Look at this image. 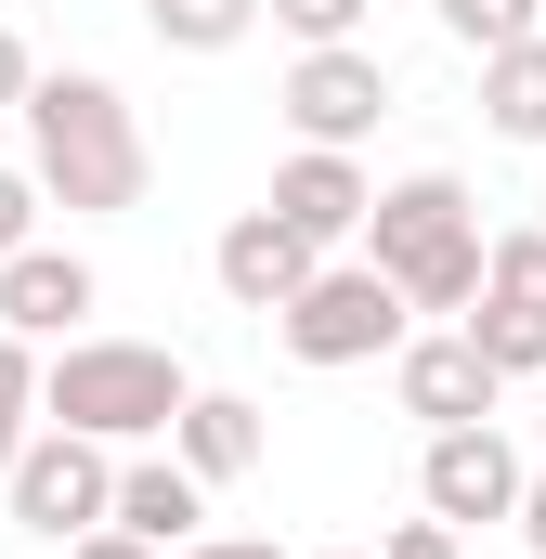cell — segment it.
<instances>
[{
    "instance_id": "6da1fadb",
    "label": "cell",
    "mask_w": 546,
    "mask_h": 559,
    "mask_svg": "<svg viewBox=\"0 0 546 559\" xmlns=\"http://www.w3.org/2000/svg\"><path fill=\"white\" fill-rule=\"evenodd\" d=\"M26 182H39V209H79V222H118L143 209V118L118 79H92V66H39L26 79Z\"/></svg>"
},
{
    "instance_id": "7a4b0ae2",
    "label": "cell",
    "mask_w": 546,
    "mask_h": 559,
    "mask_svg": "<svg viewBox=\"0 0 546 559\" xmlns=\"http://www.w3.org/2000/svg\"><path fill=\"white\" fill-rule=\"evenodd\" d=\"M365 261L404 286V312H468L482 299V195L455 169H404L365 195Z\"/></svg>"
},
{
    "instance_id": "3957f363",
    "label": "cell",
    "mask_w": 546,
    "mask_h": 559,
    "mask_svg": "<svg viewBox=\"0 0 546 559\" xmlns=\"http://www.w3.org/2000/svg\"><path fill=\"white\" fill-rule=\"evenodd\" d=\"M182 352H156V338H52V365H39V417L79 429V442H105V455H131V442H169L182 417Z\"/></svg>"
},
{
    "instance_id": "277c9868",
    "label": "cell",
    "mask_w": 546,
    "mask_h": 559,
    "mask_svg": "<svg viewBox=\"0 0 546 559\" xmlns=\"http://www.w3.org/2000/svg\"><path fill=\"white\" fill-rule=\"evenodd\" d=\"M273 338H286L299 365H378V352L416 338V312H404V286L378 274V261H312L299 299L273 312Z\"/></svg>"
},
{
    "instance_id": "5b68a950",
    "label": "cell",
    "mask_w": 546,
    "mask_h": 559,
    "mask_svg": "<svg viewBox=\"0 0 546 559\" xmlns=\"http://www.w3.org/2000/svg\"><path fill=\"white\" fill-rule=\"evenodd\" d=\"M105 495H118V455L105 442H79V429H26L13 442V468H0V508H13V534H39V547H66V534H92L105 521Z\"/></svg>"
},
{
    "instance_id": "8992f818",
    "label": "cell",
    "mask_w": 546,
    "mask_h": 559,
    "mask_svg": "<svg viewBox=\"0 0 546 559\" xmlns=\"http://www.w3.org/2000/svg\"><path fill=\"white\" fill-rule=\"evenodd\" d=\"M273 105H286V131H299V143H339V156H352V143L391 118V66H378L365 39H325V52H299V66H286V92H273Z\"/></svg>"
},
{
    "instance_id": "52a82bcc",
    "label": "cell",
    "mask_w": 546,
    "mask_h": 559,
    "mask_svg": "<svg viewBox=\"0 0 546 559\" xmlns=\"http://www.w3.org/2000/svg\"><path fill=\"white\" fill-rule=\"evenodd\" d=\"M416 508L429 521H455V534H482V521H508L521 508V455H508V429H429V455H416Z\"/></svg>"
},
{
    "instance_id": "ba28073f",
    "label": "cell",
    "mask_w": 546,
    "mask_h": 559,
    "mask_svg": "<svg viewBox=\"0 0 546 559\" xmlns=\"http://www.w3.org/2000/svg\"><path fill=\"white\" fill-rule=\"evenodd\" d=\"M365 195H378V182H365V156H339V143H299V156L273 169V195H261V209L299 235V248H312V261H339V248L365 235Z\"/></svg>"
},
{
    "instance_id": "9c48e42d",
    "label": "cell",
    "mask_w": 546,
    "mask_h": 559,
    "mask_svg": "<svg viewBox=\"0 0 546 559\" xmlns=\"http://www.w3.org/2000/svg\"><path fill=\"white\" fill-rule=\"evenodd\" d=\"M391 391H404V417H416V429H482L508 378L468 352V325H429V338H404V352H391Z\"/></svg>"
},
{
    "instance_id": "30bf717a",
    "label": "cell",
    "mask_w": 546,
    "mask_h": 559,
    "mask_svg": "<svg viewBox=\"0 0 546 559\" xmlns=\"http://www.w3.org/2000/svg\"><path fill=\"white\" fill-rule=\"evenodd\" d=\"M92 299H105V274H92L79 248H39V235H26V248L0 261V325H13L26 352H39V338H79Z\"/></svg>"
},
{
    "instance_id": "8fae6325",
    "label": "cell",
    "mask_w": 546,
    "mask_h": 559,
    "mask_svg": "<svg viewBox=\"0 0 546 559\" xmlns=\"http://www.w3.org/2000/svg\"><path fill=\"white\" fill-rule=\"evenodd\" d=\"M105 521H118V534H131V547H195V534H209V481H195V468H182V455H118V495H105Z\"/></svg>"
},
{
    "instance_id": "7c38bea8",
    "label": "cell",
    "mask_w": 546,
    "mask_h": 559,
    "mask_svg": "<svg viewBox=\"0 0 546 559\" xmlns=\"http://www.w3.org/2000/svg\"><path fill=\"white\" fill-rule=\"evenodd\" d=\"M209 274H222L235 312H261V325H273V312L299 299V274H312V248H299L273 209H235V222H222V248H209Z\"/></svg>"
},
{
    "instance_id": "4fadbf2b",
    "label": "cell",
    "mask_w": 546,
    "mask_h": 559,
    "mask_svg": "<svg viewBox=\"0 0 546 559\" xmlns=\"http://www.w3.org/2000/svg\"><path fill=\"white\" fill-rule=\"evenodd\" d=\"M169 455H182V468L222 495V481H248V468L273 455V417L248 404V391H182V417H169Z\"/></svg>"
},
{
    "instance_id": "5bb4252c",
    "label": "cell",
    "mask_w": 546,
    "mask_h": 559,
    "mask_svg": "<svg viewBox=\"0 0 546 559\" xmlns=\"http://www.w3.org/2000/svg\"><path fill=\"white\" fill-rule=\"evenodd\" d=\"M482 118L546 156V26H534V39H508V52H482Z\"/></svg>"
},
{
    "instance_id": "9a60e30c",
    "label": "cell",
    "mask_w": 546,
    "mask_h": 559,
    "mask_svg": "<svg viewBox=\"0 0 546 559\" xmlns=\"http://www.w3.org/2000/svg\"><path fill=\"white\" fill-rule=\"evenodd\" d=\"M455 325H468V352H482L495 378H546V312H521V299H468Z\"/></svg>"
},
{
    "instance_id": "2e32d148",
    "label": "cell",
    "mask_w": 546,
    "mask_h": 559,
    "mask_svg": "<svg viewBox=\"0 0 546 559\" xmlns=\"http://www.w3.org/2000/svg\"><path fill=\"white\" fill-rule=\"evenodd\" d=\"M143 26H156V52H235L261 26V0H143Z\"/></svg>"
},
{
    "instance_id": "e0dca14e",
    "label": "cell",
    "mask_w": 546,
    "mask_h": 559,
    "mask_svg": "<svg viewBox=\"0 0 546 559\" xmlns=\"http://www.w3.org/2000/svg\"><path fill=\"white\" fill-rule=\"evenodd\" d=\"M482 299H521V312H546V222H521V235H482Z\"/></svg>"
},
{
    "instance_id": "ac0fdd59",
    "label": "cell",
    "mask_w": 546,
    "mask_h": 559,
    "mask_svg": "<svg viewBox=\"0 0 546 559\" xmlns=\"http://www.w3.org/2000/svg\"><path fill=\"white\" fill-rule=\"evenodd\" d=\"M429 13H442L455 52H508V39H534V0H429Z\"/></svg>"
},
{
    "instance_id": "d6986e66",
    "label": "cell",
    "mask_w": 546,
    "mask_h": 559,
    "mask_svg": "<svg viewBox=\"0 0 546 559\" xmlns=\"http://www.w3.org/2000/svg\"><path fill=\"white\" fill-rule=\"evenodd\" d=\"M26 429H39V352L0 325V468H13V442H26Z\"/></svg>"
},
{
    "instance_id": "ffe728a7",
    "label": "cell",
    "mask_w": 546,
    "mask_h": 559,
    "mask_svg": "<svg viewBox=\"0 0 546 559\" xmlns=\"http://www.w3.org/2000/svg\"><path fill=\"white\" fill-rule=\"evenodd\" d=\"M261 13L299 39V52H325V39H365V0H261Z\"/></svg>"
},
{
    "instance_id": "44dd1931",
    "label": "cell",
    "mask_w": 546,
    "mask_h": 559,
    "mask_svg": "<svg viewBox=\"0 0 546 559\" xmlns=\"http://www.w3.org/2000/svg\"><path fill=\"white\" fill-rule=\"evenodd\" d=\"M365 559H468V534L416 508V521H391V534H378V547H365Z\"/></svg>"
},
{
    "instance_id": "7402d4cb",
    "label": "cell",
    "mask_w": 546,
    "mask_h": 559,
    "mask_svg": "<svg viewBox=\"0 0 546 559\" xmlns=\"http://www.w3.org/2000/svg\"><path fill=\"white\" fill-rule=\"evenodd\" d=\"M39 235V182H26V156H0V261Z\"/></svg>"
},
{
    "instance_id": "603a6c76",
    "label": "cell",
    "mask_w": 546,
    "mask_h": 559,
    "mask_svg": "<svg viewBox=\"0 0 546 559\" xmlns=\"http://www.w3.org/2000/svg\"><path fill=\"white\" fill-rule=\"evenodd\" d=\"M169 559H286L273 534H195V547H169Z\"/></svg>"
},
{
    "instance_id": "cb8c5ba5",
    "label": "cell",
    "mask_w": 546,
    "mask_h": 559,
    "mask_svg": "<svg viewBox=\"0 0 546 559\" xmlns=\"http://www.w3.org/2000/svg\"><path fill=\"white\" fill-rule=\"evenodd\" d=\"M66 559H156V547H131L118 521H92V534H66Z\"/></svg>"
},
{
    "instance_id": "d4e9b609",
    "label": "cell",
    "mask_w": 546,
    "mask_h": 559,
    "mask_svg": "<svg viewBox=\"0 0 546 559\" xmlns=\"http://www.w3.org/2000/svg\"><path fill=\"white\" fill-rule=\"evenodd\" d=\"M26 79H39V66H26V39H13V26H0V118H13V105H26Z\"/></svg>"
},
{
    "instance_id": "484cf974",
    "label": "cell",
    "mask_w": 546,
    "mask_h": 559,
    "mask_svg": "<svg viewBox=\"0 0 546 559\" xmlns=\"http://www.w3.org/2000/svg\"><path fill=\"white\" fill-rule=\"evenodd\" d=\"M521 534H534V559H546V468H521V508H508Z\"/></svg>"
},
{
    "instance_id": "4316f807",
    "label": "cell",
    "mask_w": 546,
    "mask_h": 559,
    "mask_svg": "<svg viewBox=\"0 0 546 559\" xmlns=\"http://www.w3.org/2000/svg\"><path fill=\"white\" fill-rule=\"evenodd\" d=\"M325 559H365V547H325Z\"/></svg>"
},
{
    "instance_id": "83f0119b",
    "label": "cell",
    "mask_w": 546,
    "mask_h": 559,
    "mask_svg": "<svg viewBox=\"0 0 546 559\" xmlns=\"http://www.w3.org/2000/svg\"><path fill=\"white\" fill-rule=\"evenodd\" d=\"M534 222H546V182H534Z\"/></svg>"
},
{
    "instance_id": "f1b7e54d",
    "label": "cell",
    "mask_w": 546,
    "mask_h": 559,
    "mask_svg": "<svg viewBox=\"0 0 546 559\" xmlns=\"http://www.w3.org/2000/svg\"><path fill=\"white\" fill-rule=\"evenodd\" d=\"M534 26H546V0H534Z\"/></svg>"
},
{
    "instance_id": "f546056e",
    "label": "cell",
    "mask_w": 546,
    "mask_h": 559,
    "mask_svg": "<svg viewBox=\"0 0 546 559\" xmlns=\"http://www.w3.org/2000/svg\"><path fill=\"white\" fill-rule=\"evenodd\" d=\"M534 404H546V378H534Z\"/></svg>"
}]
</instances>
